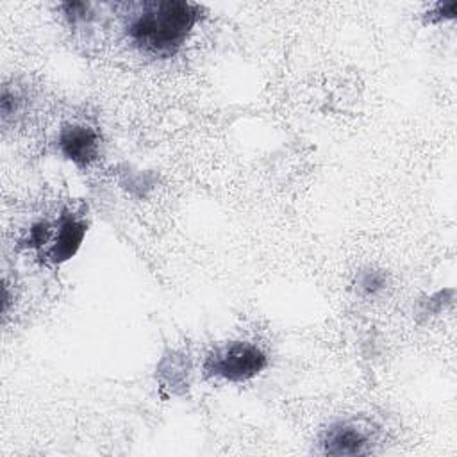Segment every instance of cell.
Masks as SVG:
<instances>
[{
	"mask_svg": "<svg viewBox=\"0 0 457 457\" xmlns=\"http://www.w3.org/2000/svg\"><path fill=\"white\" fill-rule=\"evenodd\" d=\"M200 5L179 0L143 2L129 16L130 43L150 57L175 55L200 18Z\"/></svg>",
	"mask_w": 457,
	"mask_h": 457,
	"instance_id": "6da1fadb",
	"label": "cell"
},
{
	"mask_svg": "<svg viewBox=\"0 0 457 457\" xmlns=\"http://www.w3.org/2000/svg\"><path fill=\"white\" fill-rule=\"evenodd\" d=\"M266 364L268 357L259 346L245 341H234L211 352L205 359L204 370L209 377L227 382H245L259 375Z\"/></svg>",
	"mask_w": 457,
	"mask_h": 457,
	"instance_id": "7a4b0ae2",
	"label": "cell"
},
{
	"mask_svg": "<svg viewBox=\"0 0 457 457\" xmlns=\"http://www.w3.org/2000/svg\"><path fill=\"white\" fill-rule=\"evenodd\" d=\"M373 446V436L368 427L357 421H337L330 425L321 437V450L328 455H364Z\"/></svg>",
	"mask_w": 457,
	"mask_h": 457,
	"instance_id": "3957f363",
	"label": "cell"
},
{
	"mask_svg": "<svg viewBox=\"0 0 457 457\" xmlns=\"http://www.w3.org/2000/svg\"><path fill=\"white\" fill-rule=\"evenodd\" d=\"M61 154L77 166L91 164L98 155V134L86 125H68L59 132Z\"/></svg>",
	"mask_w": 457,
	"mask_h": 457,
	"instance_id": "277c9868",
	"label": "cell"
},
{
	"mask_svg": "<svg viewBox=\"0 0 457 457\" xmlns=\"http://www.w3.org/2000/svg\"><path fill=\"white\" fill-rule=\"evenodd\" d=\"M86 234V223L73 216H64L55 228V234L50 237L52 245L48 250V257L54 262L68 261L75 255L79 246L82 245Z\"/></svg>",
	"mask_w": 457,
	"mask_h": 457,
	"instance_id": "5b68a950",
	"label": "cell"
},
{
	"mask_svg": "<svg viewBox=\"0 0 457 457\" xmlns=\"http://www.w3.org/2000/svg\"><path fill=\"white\" fill-rule=\"evenodd\" d=\"M357 287L364 295H377L386 287V275L377 270H366L359 275Z\"/></svg>",
	"mask_w": 457,
	"mask_h": 457,
	"instance_id": "8992f818",
	"label": "cell"
}]
</instances>
